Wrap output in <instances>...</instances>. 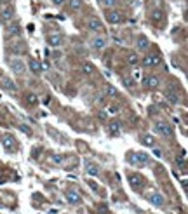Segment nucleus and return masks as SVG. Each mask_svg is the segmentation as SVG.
I'll return each mask as SVG.
<instances>
[{
  "label": "nucleus",
  "instance_id": "obj_1",
  "mask_svg": "<svg viewBox=\"0 0 188 214\" xmlns=\"http://www.w3.org/2000/svg\"><path fill=\"white\" fill-rule=\"evenodd\" d=\"M155 131L159 134H162V136H167V138H171L172 136V127L167 122H157L155 124Z\"/></svg>",
  "mask_w": 188,
  "mask_h": 214
},
{
  "label": "nucleus",
  "instance_id": "obj_2",
  "mask_svg": "<svg viewBox=\"0 0 188 214\" xmlns=\"http://www.w3.org/2000/svg\"><path fill=\"white\" fill-rule=\"evenodd\" d=\"M162 63L160 56H157V54H150V56H145L143 58V66L146 68H152V66H159Z\"/></svg>",
  "mask_w": 188,
  "mask_h": 214
},
{
  "label": "nucleus",
  "instance_id": "obj_3",
  "mask_svg": "<svg viewBox=\"0 0 188 214\" xmlns=\"http://www.w3.org/2000/svg\"><path fill=\"white\" fill-rule=\"evenodd\" d=\"M47 44L51 47H61L65 44V37L61 33H54V35H49L47 37Z\"/></svg>",
  "mask_w": 188,
  "mask_h": 214
},
{
  "label": "nucleus",
  "instance_id": "obj_4",
  "mask_svg": "<svg viewBox=\"0 0 188 214\" xmlns=\"http://www.w3.org/2000/svg\"><path fill=\"white\" fill-rule=\"evenodd\" d=\"M106 19L110 25H118V23H122L124 16H122V12H118V11H108Z\"/></svg>",
  "mask_w": 188,
  "mask_h": 214
},
{
  "label": "nucleus",
  "instance_id": "obj_5",
  "mask_svg": "<svg viewBox=\"0 0 188 214\" xmlns=\"http://www.w3.org/2000/svg\"><path fill=\"white\" fill-rule=\"evenodd\" d=\"M148 160H150L148 153H143V151H138V153H132L131 155V162L132 164H146Z\"/></svg>",
  "mask_w": 188,
  "mask_h": 214
},
{
  "label": "nucleus",
  "instance_id": "obj_6",
  "mask_svg": "<svg viewBox=\"0 0 188 214\" xmlns=\"http://www.w3.org/2000/svg\"><path fill=\"white\" fill-rule=\"evenodd\" d=\"M87 28L91 32H101L103 30V23L98 19V17H89L87 19Z\"/></svg>",
  "mask_w": 188,
  "mask_h": 214
},
{
  "label": "nucleus",
  "instance_id": "obj_7",
  "mask_svg": "<svg viewBox=\"0 0 188 214\" xmlns=\"http://www.w3.org/2000/svg\"><path fill=\"white\" fill-rule=\"evenodd\" d=\"M11 68H12V71H14V73L21 75L23 71L26 70V64L23 63L21 59H12V61H11Z\"/></svg>",
  "mask_w": 188,
  "mask_h": 214
},
{
  "label": "nucleus",
  "instance_id": "obj_8",
  "mask_svg": "<svg viewBox=\"0 0 188 214\" xmlns=\"http://www.w3.org/2000/svg\"><path fill=\"white\" fill-rule=\"evenodd\" d=\"M120 129H122V124L118 122V120H113V122H110V125H108V132L112 134V136H118V134H120Z\"/></svg>",
  "mask_w": 188,
  "mask_h": 214
},
{
  "label": "nucleus",
  "instance_id": "obj_9",
  "mask_svg": "<svg viewBox=\"0 0 188 214\" xmlns=\"http://www.w3.org/2000/svg\"><path fill=\"white\" fill-rule=\"evenodd\" d=\"M148 200L153 205H164V195H160V193H150L148 195Z\"/></svg>",
  "mask_w": 188,
  "mask_h": 214
},
{
  "label": "nucleus",
  "instance_id": "obj_10",
  "mask_svg": "<svg viewBox=\"0 0 188 214\" xmlns=\"http://www.w3.org/2000/svg\"><path fill=\"white\" fill-rule=\"evenodd\" d=\"M66 200H68V204H79V202L82 200V197L79 195V192L71 190V192L66 193Z\"/></svg>",
  "mask_w": 188,
  "mask_h": 214
},
{
  "label": "nucleus",
  "instance_id": "obj_11",
  "mask_svg": "<svg viewBox=\"0 0 188 214\" xmlns=\"http://www.w3.org/2000/svg\"><path fill=\"white\" fill-rule=\"evenodd\" d=\"M136 47H138V51H146V49L150 47V42H148V38L141 35V37L138 38V42H136Z\"/></svg>",
  "mask_w": 188,
  "mask_h": 214
},
{
  "label": "nucleus",
  "instance_id": "obj_12",
  "mask_svg": "<svg viewBox=\"0 0 188 214\" xmlns=\"http://www.w3.org/2000/svg\"><path fill=\"white\" fill-rule=\"evenodd\" d=\"M92 47L94 49H105L106 47V38L105 37H96V38H92Z\"/></svg>",
  "mask_w": 188,
  "mask_h": 214
},
{
  "label": "nucleus",
  "instance_id": "obj_13",
  "mask_svg": "<svg viewBox=\"0 0 188 214\" xmlns=\"http://www.w3.org/2000/svg\"><path fill=\"white\" fill-rule=\"evenodd\" d=\"M145 86L148 87V89H157V87H159V78H157L155 75L146 77V78H145Z\"/></svg>",
  "mask_w": 188,
  "mask_h": 214
},
{
  "label": "nucleus",
  "instance_id": "obj_14",
  "mask_svg": "<svg viewBox=\"0 0 188 214\" xmlns=\"http://www.w3.org/2000/svg\"><path fill=\"white\" fill-rule=\"evenodd\" d=\"M86 171H87V174H91V176H96L98 172H99V169H98V166L94 164V162L86 160Z\"/></svg>",
  "mask_w": 188,
  "mask_h": 214
},
{
  "label": "nucleus",
  "instance_id": "obj_15",
  "mask_svg": "<svg viewBox=\"0 0 188 214\" xmlns=\"http://www.w3.org/2000/svg\"><path fill=\"white\" fill-rule=\"evenodd\" d=\"M0 17L4 19V21H9V19H12V7H2L0 9Z\"/></svg>",
  "mask_w": 188,
  "mask_h": 214
},
{
  "label": "nucleus",
  "instance_id": "obj_16",
  "mask_svg": "<svg viewBox=\"0 0 188 214\" xmlns=\"http://www.w3.org/2000/svg\"><path fill=\"white\" fill-rule=\"evenodd\" d=\"M166 99L171 103V105H178V103H179V96H178L174 91H166Z\"/></svg>",
  "mask_w": 188,
  "mask_h": 214
},
{
  "label": "nucleus",
  "instance_id": "obj_17",
  "mask_svg": "<svg viewBox=\"0 0 188 214\" xmlns=\"http://www.w3.org/2000/svg\"><path fill=\"white\" fill-rule=\"evenodd\" d=\"M131 186H132V190H140V188L143 186V179H141L140 176L132 174V176H131Z\"/></svg>",
  "mask_w": 188,
  "mask_h": 214
},
{
  "label": "nucleus",
  "instance_id": "obj_18",
  "mask_svg": "<svg viewBox=\"0 0 188 214\" xmlns=\"http://www.w3.org/2000/svg\"><path fill=\"white\" fill-rule=\"evenodd\" d=\"M28 66H30V70H32L33 73H40L42 71V64L38 63L37 59H30L28 61Z\"/></svg>",
  "mask_w": 188,
  "mask_h": 214
},
{
  "label": "nucleus",
  "instance_id": "obj_19",
  "mask_svg": "<svg viewBox=\"0 0 188 214\" xmlns=\"http://www.w3.org/2000/svg\"><path fill=\"white\" fill-rule=\"evenodd\" d=\"M150 19H152L153 23H159V21H162V19H164V14H162V11L155 9V11H152V14H150Z\"/></svg>",
  "mask_w": 188,
  "mask_h": 214
},
{
  "label": "nucleus",
  "instance_id": "obj_20",
  "mask_svg": "<svg viewBox=\"0 0 188 214\" xmlns=\"http://www.w3.org/2000/svg\"><path fill=\"white\" fill-rule=\"evenodd\" d=\"M82 71H84L86 75H92V73H94V64L92 63H84L82 64Z\"/></svg>",
  "mask_w": 188,
  "mask_h": 214
},
{
  "label": "nucleus",
  "instance_id": "obj_21",
  "mask_svg": "<svg viewBox=\"0 0 188 214\" xmlns=\"http://www.w3.org/2000/svg\"><path fill=\"white\" fill-rule=\"evenodd\" d=\"M141 143H143L145 146H155V139L146 134V136H143V138H141Z\"/></svg>",
  "mask_w": 188,
  "mask_h": 214
},
{
  "label": "nucleus",
  "instance_id": "obj_22",
  "mask_svg": "<svg viewBox=\"0 0 188 214\" xmlns=\"http://www.w3.org/2000/svg\"><path fill=\"white\" fill-rule=\"evenodd\" d=\"M105 92H106L108 96H112V97H117L118 96V91L113 86H106V87H105Z\"/></svg>",
  "mask_w": 188,
  "mask_h": 214
},
{
  "label": "nucleus",
  "instance_id": "obj_23",
  "mask_svg": "<svg viewBox=\"0 0 188 214\" xmlns=\"http://www.w3.org/2000/svg\"><path fill=\"white\" fill-rule=\"evenodd\" d=\"M82 7V0H70V9L71 11H79Z\"/></svg>",
  "mask_w": 188,
  "mask_h": 214
},
{
  "label": "nucleus",
  "instance_id": "obj_24",
  "mask_svg": "<svg viewBox=\"0 0 188 214\" xmlns=\"http://www.w3.org/2000/svg\"><path fill=\"white\" fill-rule=\"evenodd\" d=\"M127 61H129L131 64H138L140 63V58H138V54L136 52H131L129 56H127Z\"/></svg>",
  "mask_w": 188,
  "mask_h": 214
},
{
  "label": "nucleus",
  "instance_id": "obj_25",
  "mask_svg": "<svg viewBox=\"0 0 188 214\" xmlns=\"http://www.w3.org/2000/svg\"><path fill=\"white\" fill-rule=\"evenodd\" d=\"M4 87H6L7 91H16V86H14V82H11L9 78H4Z\"/></svg>",
  "mask_w": 188,
  "mask_h": 214
},
{
  "label": "nucleus",
  "instance_id": "obj_26",
  "mask_svg": "<svg viewBox=\"0 0 188 214\" xmlns=\"http://www.w3.org/2000/svg\"><path fill=\"white\" fill-rule=\"evenodd\" d=\"M4 145H6L7 150H12V146H14V141H12L11 136H6V138H4Z\"/></svg>",
  "mask_w": 188,
  "mask_h": 214
},
{
  "label": "nucleus",
  "instance_id": "obj_27",
  "mask_svg": "<svg viewBox=\"0 0 188 214\" xmlns=\"http://www.w3.org/2000/svg\"><path fill=\"white\" fill-rule=\"evenodd\" d=\"M124 86L127 87V89H132V87H134V80L129 78V77H124Z\"/></svg>",
  "mask_w": 188,
  "mask_h": 214
},
{
  "label": "nucleus",
  "instance_id": "obj_28",
  "mask_svg": "<svg viewBox=\"0 0 188 214\" xmlns=\"http://www.w3.org/2000/svg\"><path fill=\"white\" fill-rule=\"evenodd\" d=\"M26 103H28V105H37L38 99H37L35 94H28V96H26Z\"/></svg>",
  "mask_w": 188,
  "mask_h": 214
},
{
  "label": "nucleus",
  "instance_id": "obj_29",
  "mask_svg": "<svg viewBox=\"0 0 188 214\" xmlns=\"http://www.w3.org/2000/svg\"><path fill=\"white\" fill-rule=\"evenodd\" d=\"M63 160H65L63 155H51V162H54V164H61Z\"/></svg>",
  "mask_w": 188,
  "mask_h": 214
},
{
  "label": "nucleus",
  "instance_id": "obj_30",
  "mask_svg": "<svg viewBox=\"0 0 188 214\" xmlns=\"http://www.w3.org/2000/svg\"><path fill=\"white\" fill-rule=\"evenodd\" d=\"M118 110H120V106H118V105H112V106L108 108V113L115 115V113H118Z\"/></svg>",
  "mask_w": 188,
  "mask_h": 214
},
{
  "label": "nucleus",
  "instance_id": "obj_31",
  "mask_svg": "<svg viewBox=\"0 0 188 214\" xmlns=\"http://www.w3.org/2000/svg\"><path fill=\"white\" fill-rule=\"evenodd\" d=\"M117 4V0H103V6H106V7H113Z\"/></svg>",
  "mask_w": 188,
  "mask_h": 214
},
{
  "label": "nucleus",
  "instance_id": "obj_32",
  "mask_svg": "<svg viewBox=\"0 0 188 214\" xmlns=\"http://www.w3.org/2000/svg\"><path fill=\"white\" fill-rule=\"evenodd\" d=\"M153 155H155L157 159H160V157L164 155V153H162V150H160V148H153Z\"/></svg>",
  "mask_w": 188,
  "mask_h": 214
},
{
  "label": "nucleus",
  "instance_id": "obj_33",
  "mask_svg": "<svg viewBox=\"0 0 188 214\" xmlns=\"http://www.w3.org/2000/svg\"><path fill=\"white\" fill-rule=\"evenodd\" d=\"M21 131H23V132H26V134H32V131H30L26 125H21Z\"/></svg>",
  "mask_w": 188,
  "mask_h": 214
},
{
  "label": "nucleus",
  "instance_id": "obj_34",
  "mask_svg": "<svg viewBox=\"0 0 188 214\" xmlns=\"http://www.w3.org/2000/svg\"><path fill=\"white\" fill-rule=\"evenodd\" d=\"M9 32H11V33H19V30H17V26H14V28L11 26V30H9Z\"/></svg>",
  "mask_w": 188,
  "mask_h": 214
},
{
  "label": "nucleus",
  "instance_id": "obj_35",
  "mask_svg": "<svg viewBox=\"0 0 188 214\" xmlns=\"http://www.w3.org/2000/svg\"><path fill=\"white\" fill-rule=\"evenodd\" d=\"M63 2H65V0H52V4H56V6H61Z\"/></svg>",
  "mask_w": 188,
  "mask_h": 214
},
{
  "label": "nucleus",
  "instance_id": "obj_36",
  "mask_svg": "<svg viewBox=\"0 0 188 214\" xmlns=\"http://www.w3.org/2000/svg\"><path fill=\"white\" fill-rule=\"evenodd\" d=\"M59 56H61L59 52H54V54H52V59H59Z\"/></svg>",
  "mask_w": 188,
  "mask_h": 214
},
{
  "label": "nucleus",
  "instance_id": "obj_37",
  "mask_svg": "<svg viewBox=\"0 0 188 214\" xmlns=\"http://www.w3.org/2000/svg\"><path fill=\"white\" fill-rule=\"evenodd\" d=\"M127 2H134V0H127Z\"/></svg>",
  "mask_w": 188,
  "mask_h": 214
}]
</instances>
